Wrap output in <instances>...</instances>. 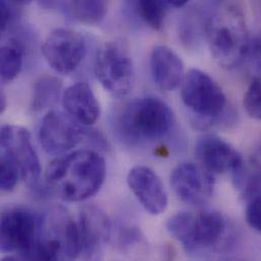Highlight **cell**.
Listing matches in <instances>:
<instances>
[{"instance_id":"ac0fdd59","label":"cell","mask_w":261,"mask_h":261,"mask_svg":"<svg viewBox=\"0 0 261 261\" xmlns=\"http://www.w3.org/2000/svg\"><path fill=\"white\" fill-rule=\"evenodd\" d=\"M62 82L55 76L44 75L36 81L32 91L31 107L34 111H42L52 107L59 99Z\"/></svg>"},{"instance_id":"7c38bea8","label":"cell","mask_w":261,"mask_h":261,"mask_svg":"<svg viewBox=\"0 0 261 261\" xmlns=\"http://www.w3.org/2000/svg\"><path fill=\"white\" fill-rule=\"evenodd\" d=\"M79 236L85 261H100L110 240L112 225L107 214L96 205H87L80 213Z\"/></svg>"},{"instance_id":"ba28073f","label":"cell","mask_w":261,"mask_h":261,"mask_svg":"<svg viewBox=\"0 0 261 261\" xmlns=\"http://www.w3.org/2000/svg\"><path fill=\"white\" fill-rule=\"evenodd\" d=\"M42 52L52 69L62 74H68L74 71L84 60L87 44L81 33L60 28L47 36Z\"/></svg>"},{"instance_id":"6da1fadb","label":"cell","mask_w":261,"mask_h":261,"mask_svg":"<svg viewBox=\"0 0 261 261\" xmlns=\"http://www.w3.org/2000/svg\"><path fill=\"white\" fill-rule=\"evenodd\" d=\"M106 178V162L93 149H79L52 161L46 170L48 187L61 199L79 202L95 195Z\"/></svg>"},{"instance_id":"4316f807","label":"cell","mask_w":261,"mask_h":261,"mask_svg":"<svg viewBox=\"0 0 261 261\" xmlns=\"http://www.w3.org/2000/svg\"><path fill=\"white\" fill-rule=\"evenodd\" d=\"M166 2L169 7H175V8H181L188 3L186 0H170Z\"/></svg>"},{"instance_id":"277c9868","label":"cell","mask_w":261,"mask_h":261,"mask_svg":"<svg viewBox=\"0 0 261 261\" xmlns=\"http://www.w3.org/2000/svg\"><path fill=\"white\" fill-rule=\"evenodd\" d=\"M116 129L131 144H142L164 138L175 124L170 106L158 97L145 96L128 102L118 114Z\"/></svg>"},{"instance_id":"7a4b0ae2","label":"cell","mask_w":261,"mask_h":261,"mask_svg":"<svg viewBox=\"0 0 261 261\" xmlns=\"http://www.w3.org/2000/svg\"><path fill=\"white\" fill-rule=\"evenodd\" d=\"M204 36L218 64L234 68L242 64L249 37L241 9L233 3H217L207 13Z\"/></svg>"},{"instance_id":"2e32d148","label":"cell","mask_w":261,"mask_h":261,"mask_svg":"<svg viewBox=\"0 0 261 261\" xmlns=\"http://www.w3.org/2000/svg\"><path fill=\"white\" fill-rule=\"evenodd\" d=\"M149 68L154 84L165 92H173L183 84L185 77L183 61L168 46L158 45L152 49Z\"/></svg>"},{"instance_id":"9a60e30c","label":"cell","mask_w":261,"mask_h":261,"mask_svg":"<svg viewBox=\"0 0 261 261\" xmlns=\"http://www.w3.org/2000/svg\"><path fill=\"white\" fill-rule=\"evenodd\" d=\"M195 154L211 173H234L244 164L242 155L234 146L213 134L203 135L197 140Z\"/></svg>"},{"instance_id":"cb8c5ba5","label":"cell","mask_w":261,"mask_h":261,"mask_svg":"<svg viewBox=\"0 0 261 261\" xmlns=\"http://www.w3.org/2000/svg\"><path fill=\"white\" fill-rule=\"evenodd\" d=\"M242 63H245L260 77L261 75V35H257L253 38H249ZM261 79V77H260Z\"/></svg>"},{"instance_id":"4fadbf2b","label":"cell","mask_w":261,"mask_h":261,"mask_svg":"<svg viewBox=\"0 0 261 261\" xmlns=\"http://www.w3.org/2000/svg\"><path fill=\"white\" fill-rule=\"evenodd\" d=\"M171 185L181 201L199 206L212 197L215 180L206 169L193 163H182L172 171Z\"/></svg>"},{"instance_id":"44dd1931","label":"cell","mask_w":261,"mask_h":261,"mask_svg":"<svg viewBox=\"0 0 261 261\" xmlns=\"http://www.w3.org/2000/svg\"><path fill=\"white\" fill-rule=\"evenodd\" d=\"M138 16L151 29L162 30L165 23L167 9L166 1H136L134 3Z\"/></svg>"},{"instance_id":"5b68a950","label":"cell","mask_w":261,"mask_h":261,"mask_svg":"<svg viewBox=\"0 0 261 261\" xmlns=\"http://www.w3.org/2000/svg\"><path fill=\"white\" fill-rule=\"evenodd\" d=\"M167 230L187 252L211 253L220 250L225 243L228 221L216 211L181 212L168 220Z\"/></svg>"},{"instance_id":"ffe728a7","label":"cell","mask_w":261,"mask_h":261,"mask_svg":"<svg viewBox=\"0 0 261 261\" xmlns=\"http://www.w3.org/2000/svg\"><path fill=\"white\" fill-rule=\"evenodd\" d=\"M68 6L74 18L87 24L99 23L105 18L108 12V4L105 1L79 0L71 1Z\"/></svg>"},{"instance_id":"52a82bcc","label":"cell","mask_w":261,"mask_h":261,"mask_svg":"<svg viewBox=\"0 0 261 261\" xmlns=\"http://www.w3.org/2000/svg\"><path fill=\"white\" fill-rule=\"evenodd\" d=\"M181 98L188 109L207 119L218 118L227 107L223 89L207 73L197 68H192L185 74Z\"/></svg>"},{"instance_id":"603a6c76","label":"cell","mask_w":261,"mask_h":261,"mask_svg":"<svg viewBox=\"0 0 261 261\" xmlns=\"http://www.w3.org/2000/svg\"><path fill=\"white\" fill-rule=\"evenodd\" d=\"M246 113L252 119L261 121V79L253 77L243 99Z\"/></svg>"},{"instance_id":"7402d4cb","label":"cell","mask_w":261,"mask_h":261,"mask_svg":"<svg viewBox=\"0 0 261 261\" xmlns=\"http://www.w3.org/2000/svg\"><path fill=\"white\" fill-rule=\"evenodd\" d=\"M0 187L1 190L8 192L14 189L20 173L12 153L5 148H0Z\"/></svg>"},{"instance_id":"3957f363","label":"cell","mask_w":261,"mask_h":261,"mask_svg":"<svg viewBox=\"0 0 261 261\" xmlns=\"http://www.w3.org/2000/svg\"><path fill=\"white\" fill-rule=\"evenodd\" d=\"M80 253L77 224L67 210L55 206L42 215L36 240L20 255L24 261H75Z\"/></svg>"},{"instance_id":"e0dca14e","label":"cell","mask_w":261,"mask_h":261,"mask_svg":"<svg viewBox=\"0 0 261 261\" xmlns=\"http://www.w3.org/2000/svg\"><path fill=\"white\" fill-rule=\"evenodd\" d=\"M62 105L67 114L83 126L96 123L101 114L100 103L92 88L86 83L68 87L62 95Z\"/></svg>"},{"instance_id":"d4e9b609","label":"cell","mask_w":261,"mask_h":261,"mask_svg":"<svg viewBox=\"0 0 261 261\" xmlns=\"http://www.w3.org/2000/svg\"><path fill=\"white\" fill-rule=\"evenodd\" d=\"M246 221L252 229L261 233V194L250 200L246 208Z\"/></svg>"},{"instance_id":"484cf974","label":"cell","mask_w":261,"mask_h":261,"mask_svg":"<svg viewBox=\"0 0 261 261\" xmlns=\"http://www.w3.org/2000/svg\"><path fill=\"white\" fill-rule=\"evenodd\" d=\"M16 2H7V1H1L0 2V13H1V19H0V29L1 32L4 33L9 24L12 22V20L15 18V10L16 9Z\"/></svg>"},{"instance_id":"83f0119b","label":"cell","mask_w":261,"mask_h":261,"mask_svg":"<svg viewBox=\"0 0 261 261\" xmlns=\"http://www.w3.org/2000/svg\"><path fill=\"white\" fill-rule=\"evenodd\" d=\"M6 107H7L6 95L3 91H1V93H0V113H3L6 109Z\"/></svg>"},{"instance_id":"f1b7e54d","label":"cell","mask_w":261,"mask_h":261,"mask_svg":"<svg viewBox=\"0 0 261 261\" xmlns=\"http://www.w3.org/2000/svg\"><path fill=\"white\" fill-rule=\"evenodd\" d=\"M2 261H24L23 259H19L17 257H14V256H6L4 257Z\"/></svg>"},{"instance_id":"9c48e42d","label":"cell","mask_w":261,"mask_h":261,"mask_svg":"<svg viewBox=\"0 0 261 261\" xmlns=\"http://www.w3.org/2000/svg\"><path fill=\"white\" fill-rule=\"evenodd\" d=\"M42 216L23 207L13 206L1 214L0 246L3 252H23L37 238Z\"/></svg>"},{"instance_id":"30bf717a","label":"cell","mask_w":261,"mask_h":261,"mask_svg":"<svg viewBox=\"0 0 261 261\" xmlns=\"http://www.w3.org/2000/svg\"><path fill=\"white\" fill-rule=\"evenodd\" d=\"M87 132L68 114L51 110L42 119L38 137L43 149L52 155L63 154L81 141Z\"/></svg>"},{"instance_id":"5bb4252c","label":"cell","mask_w":261,"mask_h":261,"mask_svg":"<svg viewBox=\"0 0 261 261\" xmlns=\"http://www.w3.org/2000/svg\"><path fill=\"white\" fill-rule=\"evenodd\" d=\"M132 193L150 215L163 214L168 206V194L158 174L148 167L135 166L127 175Z\"/></svg>"},{"instance_id":"8fae6325","label":"cell","mask_w":261,"mask_h":261,"mask_svg":"<svg viewBox=\"0 0 261 261\" xmlns=\"http://www.w3.org/2000/svg\"><path fill=\"white\" fill-rule=\"evenodd\" d=\"M0 148L8 149L12 153L23 182L28 187L37 189L40 183L41 165L30 131L20 126L3 125L0 132Z\"/></svg>"},{"instance_id":"d6986e66","label":"cell","mask_w":261,"mask_h":261,"mask_svg":"<svg viewBox=\"0 0 261 261\" xmlns=\"http://www.w3.org/2000/svg\"><path fill=\"white\" fill-rule=\"evenodd\" d=\"M24 50L20 43L11 41L0 50V74L3 84L11 83L19 74L23 65Z\"/></svg>"},{"instance_id":"8992f818","label":"cell","mask_w":261,"mask_h":261,"mask_svg":"<svg viewBox=\"0 0 261 261\" xmlns=\"http://www.w3.org/2000/svg\"><path fill=\"white\" fill-rule=\"evenodd\" d=\"M94 68L98 81L111 95L123 98L130 93L135 72L129 47L124 41L113 40L103 44Z\"/></svg>"}]
</instances>
